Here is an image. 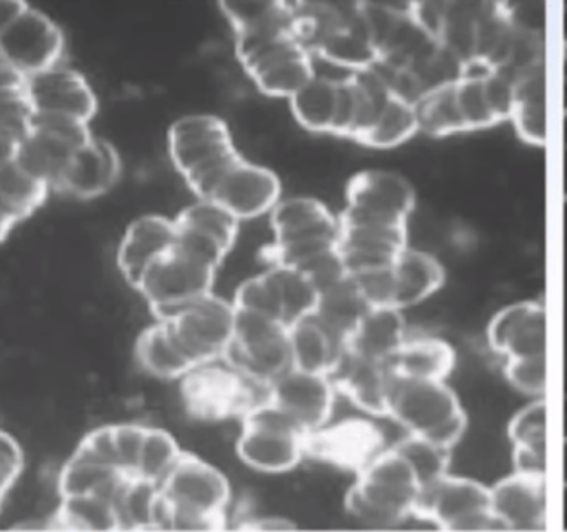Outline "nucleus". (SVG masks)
<instances>
[{"instance_id":"obj_31","label":"nucleus","mask_w":567,"mask_h":532,"mask_svg":"<svg viewBox=\"0 0 567 532\" xmlns=\"http://www.w3.org/2000/svg\"><path fill=\"white\" fill-rule=\"evenodd\" d=\"M75 153V147H71L70 144L32 128L8 159L17 163L30 177L44 181L51 189L60 190L64 174Z\"/></svg>"},{"instance_id":"obj_50","label":"nucleus","mask_w":567,"mask_h":532,"mask_svg":"<svg viewBox=\"0 0 567 532\" xmlns=\"http://www.w3.org/2000/svg\"><path fill=\"white\" fill-rule=\"evenodd\" d=\"M175 248L187 257L202 261V263L208 264L215 270L220 267L221 261L229 253L217 241H213L212 237L196 232V230L184 229V227H177Z\"/></svg>"},{"instance_id":"obj_42","label":"nucleus","mask_w":567,"mask_h":532,"mask_svg":"<svg viewBox=\"0 0 567 532\" xmlns=\"http://www.w3.org/2000/svg\"><path fill=\"white\" fill-rule=\"evenodd\" d=\"M116 509L122 521V531L159 529V512H162L159 486L141 481V479H131L116 501Z\"/></svg>"},{"instance_id":"obj_58","label":"nucleus","mask_w":567,"mask_h":532,"mask_svg":"<svg viewBox=\"0 0 567 532\" xmlns=\"http://www.w3.org/2000/svg\"><path fill=\"white\" fill-rule=\"evenodd\" d=\"M563 91H564V116H567V75L564 76V83H563Z\"/></svg>"},{"instance_id":"obj_35","label":"nucleus","mask_w":567,"mask_h":532,"mask_svg":"<svg viewBox=\"0 0 567 532\" xmlns=\"http://www.w3.org/2000/svg\"><path fill=\"white\" fill-rule=\"evenodd\" d=\"M292 368L308 374L329 375L347 346L329 334L313 316L289 328Z\"/></svg>"},{"instance_id":"obj_4","label":"nucleus","mask_w":567,"mask_h":532,"mask_svg":"<svg viewBox=\"0 0 567 532\" xmlns=\"http://www.w3.org/2000/svg\"><path fill=\"white\" fill-rule=\"evenodd\" d=\"M169 156L178 174L199 199H209L227 171L240 161L224 119L212 115L186 116L168 134Z\"/></svg>"},{"instance_id":"obj_39","label":"nucleus","mask_w":567,"mask_h":532,"mask_svg":"<svg viewBox=\"0 0 567 532\" xmlns=\"http://www.w3.org/2000/svg\"><path fill=\"white\" fill-rule=\"evenodd\" d=\"M58 524L73 532H118L122 531L116 503L101 497L63 498Z\"/></svg>"},{"instance_id":"obj_11","label":"nucleus","mask_w":567,"mask_h":532,"mask_svg":"<svg viewBox=\"0 0 567 532\" xmlns=\"http://www.w3.org/2000/svg\"><path fill=\"white\" fill-rule=\"evenodd\" d=\"M415 208L414 187L399 174L365 170L354 175L347 187V208L339 223L406 227Z\"/></svg>"},{"instance_id":"obj_1","label":"nucleus","mask_w":567,"mask_h":532,"mask_svg":"<svg viewBox=\"0 0 567 532\" xmlns=\"http://www.w3.org/2000/svg\"><path fill=\"white\" fill-rule=\"evenodd\" d=\"M493 352L505 356V377L524 395L547 390V313L540 301H520L493 316L488 325Z\"/></svg>"},{"instance_id":"obj_33","label":"nucleus","mask_w":567,"mask_h":532,"mask_svg":"<svg viewBox=\"0 0 567 532\" xmlns=\"http://www.w3.org/2000/svg\"><path fill=\"white\" fill-rule=\"evenodd\" d=\"M371 304L362 296L359 285L348 277L334 288L323 291L319 298L313 319L322 325L338 343L347 346L363 316L371 312Z\"/></svg>"},{"instance_id":"obj_47","label":"nucleus","mask_w":567,"mask_h":532,"mask_svg":"<svg viewBox=\"0 0 567 532\" xmlns=\"http://www.w3.org/2000/svg\"><path fill=\"white\" fill-rule=\"evenodd\" d=\"M234 306L240 312L257 313L284 324L282 303L270 272L245 280L236 292ZM286 325V324H284Z\"/></svg>"},{"instance_id":"obj_5","label":"nucleus","mask_w":567,"mask_h":532,"mask_svg":"<svg viewBox=\"0 0 567 532\" xmlns=\"http://www.w3.org/2000/svg\"><path fill=\"white\" fill-rule=\"evenodd\" d=\"M410 436L453 450L464 438L470 418L455 390L436 380L396 379L390 396V415Z\"/></svg>"},{"instance_id":"obj_46","label":"nucleus","mask_w":567,"mask_h":532,"mask_svg":"<svg viewBox=\"0 0 567 532\" xmlns=\"http://www.w3.org/2000/svg\"><path fill=\"white\" fill-rule=\"evenodd\" d=\"M393 450L409 461L417 473V478L421 479L422 488L450 472L452 450H446L443 446L434 445L427 439L409 434L406 438L393 446Z\"/></svg>"},{"instance_id":"obj_43","label":"nucleus","mask_w":567,"mask_h":532,"mask_svg":"<svg viewBox=\"0 0 567 532\" xmlns=\"http://www.w3.org/2000/svg\"><path fill=\"white\" fill-rule=\"evenodd\" d=\"M174 221L177 227L212 237L213 241H217L225 251L233 249L237 239V229H239V220L236 217L208 199H199L194 205L187 206Z\"/></svg>"},{"instance_id":"obj_9","label":"nucleus","mask_w":567,"mask_h":532,"mask_svg":"<svg viewBox=\"0 0 567 532\" xmlns=\"http://www.w3.org/2000/svg\"><path fill=\"white\" fill-rule=\"evenodd\" d=\"M224 359L249 379L268 387L292 368L289 327L267 316L237 310L234 341Z\"/></svg>"},{"instance_id":"obj_34","label":"nucleus","mask_w":567,"mask_h":532,"mask_svg":"<svg viewBox=\"0 0 567 532\" xmlns=\"http://www.w3.org/2000/svg\"><path fill=\"white\" fill-rule=\"evenodd\" d=\"M135 356L141 367L158 379H182L196 367L165 322L151 325L138 335Z\"/></svg>"},{"instance_id":"obj_32","label":"nucleus","mask_w":567,"mask_h":532,"mask_svg":"<svg viewBox=\"0 0 567 532\" xmlns=\"http://www.w3.org/2000/svg\"><path fill=\"white\" fill-rule=\"evenodd\" d=\"M128 481L131 479L76 448L61 470L60 491L63 498L101 497L116 503Z\"/></svg>"},{"instance_id":"obj_14","label":"nucleus","mask_w":567,"mask_h":532,"mask_svg":"<svg viewBox=\"0 0 567 532\" xmlns=\"http://www.w3.org/2000/svg\"><path fill=\"white\" fill-rule=\"evenodd\" d=\"M234 303L209 294L187 306L174 320L165 322L194 365L224 358L236 332Z\"/></svg>"},{"instance_id":"obj_36","label":"nucleus","mask_w":567,"mask_h":532,"mask_svg":"<svg viewBox=\"0 0 567 532\" xmlns=\"http://www.w3.org/2000/svg\"><path fill=\"white\" fill-rule=\"evenodd\" d=\"M289 101L301 127L317 134H332L338 116L339 80L316 75Z\"/></svg>"},{"instance_id":"obj_21","label":"nucleus","mask_w":567,"mask_h":532,"mask_svg":"<svg viewBox=\"0 0 567 532\" xmlns=\"http://www.w3.org/2000/svg\"><path fill=\"white\" fill-rule=\"evenodd\" d=\"M328 377L336 393L347 396L360 410L375 417L390 415L393 374L388 365L360 358L344 350Z\"/></svg>"},{"instance_id":"obj_19","label":"nucleus","mask_w":567,"mask_h":532,"mask_svg":"<svg viewBox=\"0 0 567 532\" xmlns=\"http://www.w3.org/2000/svg\"><path fill=\"white\" fill-rule=\"evenodd\" d=\"M280 180L264 166L240 159L227 171L208 201L227 209L237 220H251L272 213L279 205Z\"/></svg>"},{"instance_id":"obj_7","label":"nucleus","mask_w":567,"mask_h":532,"mask_svg":"<svg viewBox=\"0 0 567 532\" xmlns=\"http://www.w3.org/2000/svg\"><path fill=\"white\" fill-rule=\"evenodd\" d=\"M307 434L291 415L265 399L243 420L237 457L258 472H289L307 457Z\"/></svg>"},{"instance_id":"obj_54","label":"nucleus","mask_w":567,"mask_h":532,"mask_svg":"<svg viewBox=\"0 0 567 532\" xmlns=\"http://www.w3.org/2000/svg\"><path fill=\"white\" fill-rule=\"evenodd\" d=\"M563 481L567 488V441H564V453H563Z\"/></svg>"},{"instance_id":"obj_2","label":"nucleus","mask_w":567,"mask_h":532,"mask_svg":"<svg viewBox=\"0 0 567 532\" xmlns=\"http://www.w3.org/2000/svg\"><path fill=\"white\" fill-rule=\"evenodd\" d=\"M159 491L169 531L208 532L224 528L230 486L208 461L184 451Z\"/></svg>"},{"instance_id":"obj_52","label":"nucleus","mask_w":567,"mask_h":532,"mask_svg":"<svg viewBox=\"0 0 567 532\" xmlns=\"http://www.w3.org/2000/svg\"><path fill=\"white\" fill-rule=\"evenodd\" d=\"M24 467V455L20 442L11 434H0V493L2 500L8 497L12 486L17 484Z\"/></svg>"},{"instance_id":"obj_37","label":"nucleus","mask_w":567,"mask_h":532,"mask_svg":"<svg viewBox=\"0 0 567 532\" xmlns=\"http://www.w3.org/2000/svg\"><path fill=\"white\" fill-rule=\"evenodd\" d=\"M417 132L419 119L414 104L393 92L374 125L365 134L360 135L357 143L374 149H391L402 146Z\"/></svg>"},{"instance_id":"obj_55","label":"nucleus","mask_w":567,"mask_h":532,"mask_svg":"<svg viewBox=\"0 0 567 532\" xmlns=\"http://www.w3.org/2000/svg\"><path fill=\"white\" fill-rule=\"evenodd\" d=\"M564 199L567 202V144L564 147Z\"/></svg>"},{"instance_id":"obj_16","label":"nucleus","mask_w":567,"mask_h":532,"mask_svg":"<svg viewBox=\"0 0 567 532\" xmlns=\"http://www.w3.org/2000/svg\"><path fill=\"white\" fill-rule=\"evenodd\" d=\"M493 513L502 531L547 529V476L514 470L492 488Z\"/></svg>"},{"instance_id":"obj_15","label":"nucleus","mask_w":567,"mask_h":532,"mask_svg":"<svg viewBox=\"0 0 567 532\" xmlns=\"http://www.w3.org/2000/svg\"><path fill=\"white\" fill-rule=\"evenodd\" d=\"M64 36L54 21L37 9L27 11L8 27L0 28V63L21 75H39L60 66Z\"/></svg>"},{"instance_id":"obj_49","label":"nucleus","mask_w":567,"mask_h":532,"mask_svg":"<svg viewBox=\"0 0 567 532\" xmlns=\"http://www.w3.org/2000/svg\"><path fill=\"white\" fill-rule=\"evenodd\" d=\"M144 434H146V427L135 426V424L113 426L120 472L125 478L137 479L138 458H141Z\"/></svg>"},{"instance_id":"obj_48","label":"nucleus","mask_w":567,"mask_h":532,"mask_svg":"<svg viewBox=\"0 0 567 532\" xmlns=\"http://www.w3.org/2000/svg\"><path fill=\"white\" fill-rule=\"evenodd\" d=\"M296 270L303 273L311 284L316 285L319 294L334 288L339 282H343L350 277L347 267H344L343 258L339 254L338 246L334 249H329L326 253L319 254L313 260L307 261V263L301 264L300 269Z\"/></svg>"},{"instance_id":"obj_29","label":"nucleus","mask_w":567,"mask_h":532,"mask_svg":"<svg viewBox=\"0 0 567 532\" xmlns=\"http://www.w3.org/2000/svg\"><path fill=\"white\" fill-rule=\"evenodd\" d=\"M44 181L30 177L12 159H0V233L6 241L9 230L35 213L48 199Z\"/></svg>"},{"instance_id":"obj_56","label":"nucleus","mask_w":567,"mask_h":532,"mask_svg":"<svg viewBox=\"0 0 567 532\" xmlns=\"http://www.w3.org/2000/svg\"><path fill=\"white\" fill-rule=\"evenodd\" d=\"M563 39H564V45L567 48V4L566 8H564V14H563Z\"/></svg>"},{"instance_id":"obj_6","label":"nucleus","mask_w":567,"mask_h":532,"mask_svg":"<svg viewBox=\"0 0 567 532\" xmlns=\"http://www.w3.org/2000/svg\"><path fill=\"white\" fill-rule=\"evenodd\" d=\"M268 387L255 383L225 362L203 363L181 379V398L197 423L217 424L240 418L267 398Z\"/></svg>"},{"instance_id":"obj_27","label":"nucleus","mask_w":567,"mask_h":532,"mask_svg":"<svg viewBox=\"0 0 567 532\" xmlns=\"http://www.w3.org/2000/svg\"><path fill=\"white\" fill-rule=\"evenodd\" d=\"M511 119L520 140L529 146L547 143V79L544 64H536L514 80Z\"/></svg>"},{"instance_id":"obj_26","label":"nucleus","mask_w":567,"mask_h":532,"mask_svg":"<svg viewBox=\"0 0 567 532\" xmlns=\"http://www.w3.org/2000/svg\"><path fill=\"white\" fill-rule=\"evenodd\" d=\"M516 472L547 476V403L536 399L511 418L507 429Z\"/></svg>"},{"instance_id":"obj_10","label":"nucleus","mask_w":567,"mask_h":532,"mask_svg":"<svg viewBox=\"0 0 567 532\" xmlns=\"http://www.w3.org/2000/svg\"><path fill=\"white\" fill-rule=\"evenodd\" d=\"M215 272L208 264L172 249L144 273L137 291L146 298L158 322H169L187 306L213 294Z\"/></svg>"},{"instance_id":"obj_17","label":"nucleus","mask_w":567,"mask_h":532,"mask_svg":"<svg viewBox=\"0 0 567 532\" xmlns=\"http://www.w3.org/2000/svg\"><path fill=\"white\" fill-rule=\"evenodd\" d=\"M268 401L291 415L307 432L328 426L334 408L336 387L328 375L289 368L268 386Z\"/></svg>"},{"instance_id":"obj_28","label":"nucleus","mask_w":567,"mask_h":532,"mask_svg":"<svg viewBox=\"0 0 567 532\" xmlns=\"http://www.w3.org/2000/svg\"><path fill=\"white\" fill-rule=\"evenodd\" d=\"M393 277V307L405 310L427 300L445 282L442 263L431 254L405 249L391 267Z\"/></svg>"},{"instance_id":"obj_38","label":"nucleus","mask_w":567,"mask_h":532,"mask_svg":"<svg viewBox=\"0 0 567 532\" xmlns=\"http://www.w3.org/2000/svg\"><path fill=\"white\" fill-rule=\"evenodd\" d=\"M417 113L419 132L430 137H446L465 131L455 100V80L430 88L414 103Z\"/></svg>"},{"instance_id":"obj_13","label":"nucleus","mask_w":567,"mask_h":532,"mask_svg":"<svg viewBox=\"0 0 567 532\" xmlns=\"http://www.w3.org/2000/svg\"><path fill=\"white\" fill-rule=\"evenodd\" d=\"M386 451V438L369 418H343L307 434L305 455L323 466L359 476Z\"/></svg>"},{"instance_id":"obj_40","label":"nucleus","mask_w":567,"mask_h":532,"mask_svg":"<svg viewBox=\"0 0 567 532\" xmlns=\"http://www.w3.org/2000/svg\"><path fill=\"white\" fill-rule=\"evenodd\" d=\"M220 11L233 24L236 35L295 23V4L291 2L225 0L220 2Z\"/></svg>"},{"instance_id":"obj_23","label":"nucleus","mask_w":567,"mask_h":532,"mask_svg":"<svg viewBox=\"0 0 567 532\" xmlns=\"http://www.w3.org/2000/svg\"><path fill=\"white\" fill-rule=\"evenodd\" d=\"M274 229V244L296 242H338L339 220L332 217L322 202L311 198H295L279 202L270 218Z\"/></svg>"},{"instance_id":"obj_53","label":"nucleus","mask_w":567,"mask_h":532,"mask_svg":"<svg viewBox=\"0 0 567 532\" xmlns=\"http://www.w3.org/2000/svg\"><path fill=\"white\" fill-rule=\"evenodd\" d=\"M28 8L30 6L27 2H21V0H4V2H0V28L8 27L12 21H17Z\"/></svg>"},{"instance_id":"obj_3","label":"nucleus","mask_w":567,"mask_h":532,"mask_svg":"<svg viewBox=\"0 0 567 532\" xmlns=\"http://www.w3.org/2000/svg\"><path fill=\"white\" fill-rule=\"evenodd\" d=\"M422 484L409 461L393 448L379 455L348 489L344 507L363 524L393 528L415 517Z\"/></svg>"},{"instance_id":"obj_12","label":"nucleus","mask_w":567,"mask_h":532,"mask_svg":"<svg viewBox=\"0 0 567 532\" xmlns=\"http://www.w3.org/2000/svg\"><path fill=\"white\" fill-rule=\"evenodd\" d=\"M236 52L260 92L272 97L291 100L316 76L311 52L296 35L265 40Z\"/></svg>"},{"instance_id":"obj_44","label":"nucleus","mask_w":567,"mask_h":532,"mask_svg":"<svg viewBox=\"0 0 567 532\" xmlns=\"http://www.w3.org/2000/svg\"><path fill=\"white\" fill-rule=\"evenodd\" d=\"M268 272L272 275L279 291L286 327L291 328L292 325L310 319L316 313L320 294L303 273L292 269H280V267H272Z\"/></svg>"},{"instance_id":"obj_57","label":"nucleus","mask_w":567,"mask_h":532,"mask_svg":"<svg viewBox=\"0 0 567 532\" xmlns=\"http://www.w3.org/2000/svg\"><path fill=\"white\" fill-rule=\"evenodd\" d=\"M564 441H567V395L566 398H564Z\"/></svg>"},{"instance_id":"obj_24","label":"nucleus","mask_w":567,"mask_h":532,"mask_svg":"<svg viewBox=\"0 0 567 532\" xmlns=\"http://www.w3.org/2000/svg\"><path fill=\"white\" fill-rule=\"evenodd\" d=\"M120 156L106 140L94 138L76 150L64 174L61 189L80 199H91L106 192L120 175Z\"/></svg>"},{"instance_id":"obj_8","label":"nucleus","mask_w":567,"mask_h":532,"mask_svg":"<svg viewBox=\"0 0 567 532\" xmlns=\"http://www.w3.org/2000/svg\"><path fill=\"white\" fill-rule=\"evenodd\" d=\"M415 519L443 531H502L493 513L492 488L450 472L422 488Z\"/></svg>"},{"instance_id":"obj_41","label":"nucleus","mask_w":567,"mask_h":532,"mask_svg":"<svg viewBox=\"0 0 567 532\" xmlns=\"http://www.w3.org/2000/svg\"><path fill=\"white\" fill-rule=\"evenodd\" d=\"M33 116L35 111L28 100L27 85L0 88V159L11 158L21 140L32 132Z\"/></svg>"},{"instance_id":"obj_22","label":"nucleus","mask_w":567,"mask_h":532,"mask_svg":"<svg viewBox=\"0 0 567 532\" xmlns=\"http://www.w3.org/2000/svg\"><path fill=\"white\" fill-rule=\"evenodd\" d=\"M177 227L174 220L146 215L128 227L118 251V267L123 277L137 288L142 277L174 249Z\"/></svg>"},{"instance_id":"obj_51","label":"nucleus","mask_w":567,"mask_h":532,"mask_svg":"<svg viewBox=\"0 0 567 532\" xmlns=\"http://www.w3.org/2000/svg\"><path fill=\"white\" fill-rule=\"evenodd\" d=\"M33 128L45 132L52 137L60 138L63 143L70 144L76 150L89 146L94 137L89 131V123L79 122V119L66 118V116H33Z\"/></svg>"},{"instance_id":"obj_20","label":"nucleus","mask_w":567,"mask_h":532,"mask_svg":"<svg viewBox=\"0 0 567 532\" xmlns=\"http://www.w3.org/2000/svg\"><path fill=\"white\" fill-rule=\"evenodd\" d=\"M406 227L339 223L338 251L348 275L390 269L406 246Z\"/></svg>"},{"instance_id":"obj_45","label":"nucleus","mask_w":567,"mask_h":532,"mask_svg":"<svg viewBox=\"0 0 567 532\" xmlns=\"http://www.w3.org/2000/svg\"><path fill=\"white\" fill-rule=\"evenodd\" d=\"M184 451L178 448L172 434L162 429L146 427L138 458L137 479L162 486L168 473L177 466Z\"/></svg>"},{"instance_id":"obj_30","label":"nucleus","mask_w":567,"mask_h":532,"mask_svg":"<svg viewBox=\"0 0 567 532\" xmlns=\"http://www.w3.org/2000/svg\"><path fill=\"white\" fill-rule=\"evenodd\" d=\"M457 363V353L446 341L437 337L406 340L399 355L391 359V374L396 379L436 380L445 383Z\"/></svg>"},{"instance_id":"obj_18","label":"nucleus","mask_w":567,"mask_h":532,"mask_svg":"<svg viewBox=\"0 0 567 532\" xmlns=\"http://www.w3.org/2000/svg\"><path fill=\"white\" fill-rule=\"evenodd\" d=\"M27 94L35 115L66 116L89 123L97 111V100L87 80L70 67L55 66L30 76Z\"/></svg>"},{"instance_id":"obj_25","label":"nucleus","mask_w":567,"mask_h":532,"mask_svg":"<svg viewBox=\"0 0 567 532\" xmlns=\"http://www.w3.org/2000/svg\"><path fill=\"white\" fill-rule=\"evenodd\" d=\"M406 325L400 310L372 307L347 343L348 352L360 358L390 365L406 343Z\"/></svg>"}]
</instances>
